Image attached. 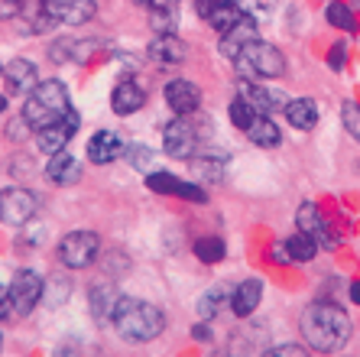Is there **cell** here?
Listing matches in <instances>:
<instances>
[{
	"instance_id": "1",
	"label": "cell",
	"mask_w": 360,
	"mask_h": 357,
	"mask_svg": "<svg viewBox=\"0 0 360 357\" xmlns=\"http://www.w3.org/2000/svg\"><path fill=\"white\" fill-rule=\"evenodd\" d=\"M299 328L305 348L319 351V354H335L351 341V318L338 302H311L302 312Z\"/></svg>"
},
{
	"instance_id": "2",
	"label": "cell",
	"mask_w": 360,
	"mask_h": 357,
	"mask_svg": "<svg viewBox=\"0 0 360 357\" xmlns=\"http://www.w3.org/2000/svg\"><path fill=\"white\" fill-rule=\"evenodd\" d=\"M110 325H114L120 338L130 341V344H146V341H153V338H160L162 334V328H166V315H162V308H156L153 302L134 299V296H120Z\"/></svg>"
},
{
	"instance_id": "3",
	"label": "cell",
	"mask_w": 360,
	"mask_h": 357,
	"mask_svg": "<svg viewBox=\"0 0 360 357\" xmlns=\"http://www.w3.org/2000/svg\"><path fill=\"white\" fill-rule=\"evenodd\" d=\"M68 111H72L68 88L62 82H56V78L39 82L23 101V120L33 127V133L42 130V127H49V124H59Z\"/></svg>"
},
{
	"instance_id": "4",
	"label": "cell",
	"mask_w": 360,
	"mask_h": 357,
	"mask_svg": "<svg viewBox=\"0 0 360 357\" xmlns=\"http://www.w3.org/2000/svg\"><path fill=\"white\" fill-rule=\"evenodd\" d=\"M237 72H240L247 82H257V78H279L285 72V58L283 52L273 46V42H250L247 49H243L240 58H234Z\"/></svg>"
},
{
	"instance_id": "5",
	"label": "cell",
	"mask_w": 360,
	"mask_h": 357,
	"mask_svg": "<svg viewBox=\"0 0 360 357\" xmlns=\"http://www.w3.org/2000/svg\"><path fill=\"white\" fill-rule=\"evenodd\" d=\"M162 146H166V153L172 159H192L195 153L201 150V133H198V124L192 120V114L176 117V120L166 127Z\"/></svg>"
},
{
	"instance_id": "6",
	"label": "cell",
	"mask_w": 360,
	"mask_h": 357,
	"mask_svg": "<svg viewBox=\"0 0 360 357\" xmlns=\"http://www.w3.org/2000/svg\"><path fill=\"white\" fill-rule=\"evenodd\" d=\"M98 250H101V237L94 231H72L59 244V260L68 270H88L98 260Z\"/></svg>"
},
{
	"instance_id": "7",
	"label": "cell",
	"mask_w": 360,
	"mask_h": 357,
	"mask_svg": "<svg viewBox=\"0 0 360 357\" xmlns=\"http://www.w3.org/2000/svg\"><path fill=\"white\" fill-rule=\"evenodd\" d=\"M78 127H82V114L72 108L59 124H49V127H42V130H36V146H39L46 156H56V153H62L68 143H72Z\"/></svg>"
},
{
	"instance_id": "8",
	"label": "cell",
	"mask_w": 360,
	"mask_h": 357,
	"mask_svg": "<svg viewBox=\"0 0 360 357\" xmlns=\"http://www.w3.org/2000/svg\"><path fill=\"white\" fill-rule=\"evenodd\" d=\"M39 208V199H36L30 189H7L0 192V221L7 225H30Z\"/></svg>"
},
{
	"instance_id": "9",
	"label": "cell",
	"mask_w": 360,
	"mask_h": 357,
	"mask_svg": "<svg viewBox=\"0 0 360 357\" xmlns=\"http://www.w3.org/2000/svg\"><path fill=\"white\" fill-rule=\"evenodd\" d=\"M42 286H46V280L36 276L33 270H17V273H13L10 296H13V308H17L20 315H30L42 302Z\"/></svg>"
},
{
	"instance_id": "10",
	"label": "cell",
	"mask_w": 360,
	"mask_h": 357,
	"mask_svg": "<svg viewBox=\"0 0 360 357\" xmlns=\"http://www.w3.org/2000/svg\"><path fill=\"white\" fill-rule=\"evenodd\" d=\"M237 94H240L257 114H276V111H285V104H289V98H285L279 88H266V84L247 82V78L237 82Z\"/></svg>"
},
{
	"instance_id": "11",
	"label": "cell",
	"mask_w": 360,
	"mask_h": 357,
	"mask_svg": "<svg viewBox=\"0 0 360 357\" xmlns=\"http://www.w3.org/2000/svg\"><path fill=\"white\" fill-rule=\"evenodd\" d=\"M260 39V23L257 20H250V17H243V20H237L227 33H221V39H218V49H221V56L224 58H240L243 56V49L250 46V42H257Z\"/></svg>"
},
{
	"instance_id": "12",
	"label": "cell",
	"mask_w": 360,
	"mask_h": 357,
	"mask_svg": "<svg viewBox=\"0 0 360 357\" xmlns=\"http://www.w3.org/2000/svg\"><path fill=\"white\" fill-rule=\"evenodd\" d=\"M49 13L56 26H84L98 17L94 0H49Z\"/></svg>"
},
{
	"instance_id": "13",
	"label": "cell",
	"mask_w": 360,
	"mask_h": 357,
	"mask_svg": "<svg viewBox=\"0 0 360 357\" xmlns=\"http://www.w3.org/2000/svg\"><path fill=\"white\" fill-rule=\"evenodd\" d=\"M295 225H299L302 234H311V237L319 241L321 250H335L338 244H341L338 241V234L328 231V225L321 221V211L311 205V201H302L299 205V211H295Z\"/></svg>"
},
{
	"instance_id": "14",
	"label": "cell",
	"mask_w": 360,
	"mask_h": 357,
	"mask_svg": "<svg viewBox=\"0 0 360 357\" xmlns=\"http://www.w3.org/2000/svg\"><path fill=\"white\" fill-rule=\"evenodd\" d=\"M166 104L176 111V117H185V114H195L201 104V92L198 84H192L188 78H172L166 82Z\"/></svg>"
},
{
	"instance_id": "15",
	"label": "cell",
	"mask_w": 360,
	"mask_h": 357,
	"mask_svg": "<svg viewBox=\"0 0 360 357\" xmlns=\"http://www.w3.org/2000/svg\"><path fill=\"white\" fill-rule=\"evenodd\" d=\"M146 52L160 65H182L185 58H188V46L176 33H156L150 39V46H146Z\"/></svg>"
},
{
	"instance_id": "16",
	"label": "cell",
	"mask_w": 360,
	"mask_h": 357,
	"mask_svg": "<svg viewBox=\"0 0 360 357\" xmlns=\"http://www.w3.org/2000/svg\"><path fill=\"white\" fill-rule=\"evenodd\" d=\"M4 78H7L10 94H30L39 84V72L30 58H13L10 65H4Z\"/></svg>"
},
{
	"instance_id": "17",
	"label": "cell",
	"mask_w": 360,
	"mask_h": 357,
	"mask_svg": "<svg viewBox=\"0 0 360 357\" xmlns=\"http://www.w3.org/2000/svg\"><path fill=\"white\" fill-rule=\"evenodd\" d=\"M124 146L127 143L120 140L114 130H98L91 140H88V159L98 163V166H108V163L124 156Z\"/></svg>"
},
{
	"instance_id": "18",
	"label": "cell",
	"mask_w": 360,
	"mask_h": 357,
	"mask_svg": "<svg viewBox=\"0 0 360 357\" xmlns=\"http://www.w3.org/2000/svg\"><path fill=\"white\" fill-rule=\"evenodd\" d=\"M117 302H120V292L110 282H94L91 289H88V306H91V315L98 325H108L114 318Z\"/></svg>"
},
{
	"instance_id": "19",
	"label": "cell",
	"mask_w": 360,
	"mask_h": 357,
	"mask_svg": "<svg viewBox=\"0 0 360 357\" xmlns=\"http://www.w3.org/2000/svg\"><path fill=\"white\" fill-rule=\"evenodd\" d=\"M143 104H146V92H143L134 78H124V82L114 88V94H110V108H114V114L117 117L136 114Z\"/></svg>"
},
{
	"instance_id": "20",
	"label": "cell",
	"mask_w": 360,
	"mask_h": 357,
	"mask_svg": "<svg viewBox=\"0 0 360 357\" xmlns=\"http://www.w3.org/2000/svg\"><path fill=\"white\" fill-rule=\"evenodd\" d=\"M46 179H49L52 185H75L78 179H82V163L65 150L56 153V156H49V163H46Z\"/></svg>"
},
{
	"instance_id": "21",
	"label": "cell",
	"mask_w": 360,
	"mask_h": 357,
	"mask_svg": "<svg viewBox=\"0 0 360 357\" xmlns=\"http://www.w3.org/2000/svg\"><path fill=\"white\" fill-rule=\"evenodd\" d=\"M188 163H192V169H195L198 179H205V182H221V179H224V166H227V153L198 150Z\"/></svg>"
},
{
	"instance_id": "22",
	"label": "cell",
	"mask_w": 360,
	"mask_h": 357,
	"mask_svg": "<svg viewBox=\"0 0 360 357\" xmlns=\"http://www.w3.org/2000/svg\"><path fill=\"white\" fill-rule=\"evenodd\" d=\"M263 299V282L260 280H243L234 292H231V308H234V315L247 318L250 312H257Z\"/></svg>"
},
{
	"instance_id": "23",
	"label": "cell",
	"mask_w": 360,
	"mask_h": 357,
	"mask_svg": "<svg viewBox=\"0 0 360 357\" xmlns=\"http://www.w3.org/2000/svg\"><path fill=\"white\" fill-rule=\"evenodd\" d=\"M285 120L295 127V130H311V127L319 124V104L311 98H292L285 104Z\"/></svg>"
},
{
	"instance_id": "24",
	"label": "cell",
	"mask_w": 360,
	"mask_h": 357,
	"mask_svg": "<svg viewBox=\"0 0 360 357\" xmlns=\"http://www.w3.org/2000/svg\"><path fill=\"white\" fill-rule=\"evenodd\" d=\"M247 140L257 143V146H266V150H273V146H279V140H283V130H279L273 120H269V114H257L253 117V124L247 127Z\"/></svg>"
},
{
	"instance_id": "25",
	"label": "cell",
	"mask_w": 360,
	"mask_h": 357,
	"mask_svg": "<svg viewBox=\"0 0 360 357\" xmlns=\"http://www.w3.org/2000/svg\"><path fill=\"white\" fill-rule=\"evenodd\" d=\"M205 20H208L218 33H227L237 20H243V13H240V7H237L234 0H224V4H218L214 10H208V13H205Z\"/></svg>"
},
{
	"instance_id": "26",
	"label": "cell",
	"mask_w": 360,
	"mask_h": 357,
	"mask_svg": "<svg viewBox=\"0 0 360 357\" xmlns=\"http://www.w3.org/2000/svg\"><path fill=\"white\" fill-rule=\"evenodd\" d=\"M285 247H289V257L292 263H309L315 253H319V241L311 237V234H292V237H285Z\"/></svg>"
},
{
	"instance_id": "27",
	"label": "cell",
	"mask_w": 360,
	"mask_h": 357,
	"mask_svg": "<svg viewBox=\"0 0 360 357\" xmlns=\"http://www.w3.org/2000/svg\"><path fill=\"white\" fill-rule=\"evenodd\" d=\"M231 302V292H227V286H211L205 296L198 299V315L201 318H214L221 312V308Z\"/></svg>"
},
{
	"instance_id": "28",
	"label": "cell",
	"mask_w": 360,
	"mask_h": 357,
	"mask_svg": "<svg viewBox=\"0 0 360 357\" xmlns=\"http://www.w3.org/2000/svg\"><path fill=\"white\" fill-rule=\"evenodd\" d=\"M68 296H72V282H68L65 276H49V280H46V286H42V299L49 302L52 308L65 306Z\"/></svg>"
},
{
	"instance_id": "29",
	"label": "cell",
	"mask_w": 360,
	"mask_h": 357,
	"mask_svg": "<svg viewBox=\"0 0 360 357\" xmlns=\"http://www.w3.org/2000/svg\"><path fill=\"white\" fill-rule=\"evenodd\" d=\"M325 20L331 26H338V30H344V33H357V20H354L351 7L347 4H338V0H331L325 7Z\"/></svg>"
},
{
	"instance_id": "30",
	"label": "cell",
	"mask_w": 360,
	"mask_h": 357,
	"mask_svg": "<svg viewBox=\"0 0 360 357\" xmlns=\"http://www.w3.org/2000/svg\"><path fill=\"white\" fill-rule=\"evenodd\" d=\"M124 156H127V163H130L134 169H140V173H153L156 153H153L150 146H143V143H127V146H124Z\"/></svg>"
},
{
	"instance_id": "31",
	"label": "cell",
	"mask_w": 360,
	"mask_h": 357,
	"mask_svg": "<svg viewBox=\"0 0 360 357\" xmlns=\"http://www.w3.org/2000/svg\"><path fill=\"white\" fill-rule=\"evenodd\" d=\"M224 253H227V247L221 237H201V241L195 244V257H198L201 263H221Z\"/></svg>"
},
{
	"instance_id": "32",
	"label": "cell",
	"mask_w": 360,
	"mask_h": 357,
	"mask_svg": "<svg viewBox=\"0 0 360 357\" xmlns=\"http://www.w3.org/2000/svg\"><path fill=\"white\" fill-rule=\"evenodd\" d=\"M227 114H231V124L237 127V130H247V127L253 124V117H257V111L247 104V101L237 94L234 101H231V108H227Z\"/></svg>"
},
{
	"instance_id": "33",
	"label": "cell",
	"mask_w": 360,
	"mask_h": 357,
	"mask_svg": "<svg viewBox=\"0 0 360 357\" xmlns=\"http://www.w3.org/2000/svg\"><path fill=\"white\" fill-rule=\"evenodd\" d=\"M150 26L156 33H172L179 26V7H166V10H153Z\"/></svg>"
},
{
	"instance_id": "34",
	"label": "cell",
	"mask_w": 360,
	"mask_h": 357,
	"mask_svg": "<svg viewBox=\"0 0 360 357\" xmlns=\"http://www.w3.org/2000/svg\"><path fill=\"white\" fill-rule=\"evenodd\" d=\"M176 175H169V173H156V169H153V173H146V189L150 192H156V195H172V192H176Z\"/></svg>"
},
{
	"instance_id": "35",
	"label": "cell",
	"mask_w": 360,
	"mask_h": 357,
	"mask_svg": "<svg viewBox=\"0 0 360 357\" xmlns=\"http://www.w3.org/2000/svg\"><path fill=\"white\" fill-rule=\"evenodd\" d=\"M341 124H344V130L360 143V104L357 101H347V104L341 108Z\"/></svg>"
},
{
	"instance_id": "36",
	"label": "cell",
	"mask_w": 360,
	"mask_h": 357,
	"mask_svg": "<svg viewBox=\"0 0 360 357\" xmlns=\"http://www.w3.org/2000/svg\"><path fill=\"white\" fill-rule=\"evenodd\" d=\"M172 195H179V199H185V201H208V195H205V189L201 185H195V182H176V192Z\"/></svg>"
},
{
	"instance_id": "37",
	"label": "cell",
	"mask_w": 360,
	"mask_h": 357,
	"mask_svg": "<svg viewBox=\"0 0 360 357\" xmlns=\"http://www.w3.org/2000/svg\"><path fill=\"white\" fill-rule=\"evenodd\" d=\"M344 62H347V46H344V42H335V46L328 49V65L335 68V72H341Z\"/></svg>"
},
{
	"instance_id": "38",
	"label": "cell",
	"mask_w": 360,
	"mask_h": 357,
	"mask_svg": "<svg viewBox=\"0 0 360 357\" xmlns=\"http://www.w3.org/2000/svg\"><path fill=\"white\" fill-rule=\"evenodd\" d=\"M23 4L26 0H0V20H13L23 13Z\"/></svg>"
},
{
	"instance_id": "39",
	"label": "cell",
	"mask_w": 360,
	"mask_h": 357,
	"mask_svg": "<svg viewBox=\"0 0 360 357\" xmlns=\"http://www.w3.org/2000/svg\"><path fill=\"white\" fill-rule=\"evenodd\" d=\"M309 348H302V344H279V348H269L266 354L269 357H302Z\"/></svg>"
},
{
	"instance_id": "40",
	"label": "cell",
	"mask_w": 360,
	"mask_h": 357,
	"mask_svg": "<svg viewBox=\"0 0 360 357\" xmlns=\"http://www.w3.org/2000/svg\"><path fill=\"white\" fill-rule=\"evenodd\" d=\"M13 312H17V308H13V296H10V289H4V286H0V322H4V318H10Z\"/></svg>"
},
{
	"instance_id": "41",
	"label": "cell",
	"mask_w": 360,
	"mask_h": 357,
	"mask_svg": "<svg viewBox=\"0 0 360 357\" xmlns=\"http://www.w3.org/2000/svg\"><path fill=\"white\" fill-rule=\"evenodd\" d=\"M269 253H273V263H292V257H289V247H285L283 237L273 244V250H269Z\"/></svg>"
},
{
	"instance_id": "42",
	"label": "cell",
	"mask_w": 360,
	"mask_h": 357,
	"mask_svg": "<svg viewBox=\"0 0 360 357\" xmlns=\"http://www.w3.org/2000/svg\"><path fill=\"white\" fill-rule=\"evenodd\" d=\"M140 7H146L153 13V10H166V7H179V0H136Z\"/></svg>"
},
{
	"instance_id": "43",
	"label": "cell",
	"mask_w": 360,
	"mask_h": 357,
	"mask_svg": "<svg viewBox=\"0 0 360 357\" xmlns=\"http://www.w3.org/2000/svg\"><path fill=\"white\" fill-rule=\"evenodd\" d=\"M192 338L195 341H211V328H208V325H195V328H192Z\"/></svg>"
},
{
	"instance_id": "44",
	"label": "cell",
	"mask_w": 360,
	"mask_h": 357,
	"mask_svg": "<svg viewBox=\"0 0 360 357\" xmlns=\"http://www.w3.org/2000/svg\"><path fill=\"white\" fill-rule=\"evenodd\" d=\"M195 4H198V13H201V17H205L208 10H214V7H218V4H224V0H195Z\"/></svg>"
},
{
	"instance_id": "45",
	"label": "cell",
	"mask_w": 360,
	"mask_h": 357,
	"mask_svg": "<svg viewBox=\"0 0 360 357\" xmlns=\"http://www.w3.org/2000/svg\"><path fill=\"white\" fill-rule=\"evenodd\" d=\"M351 299L360 306V280H357V282H351Z\"/></svg>"
},
{
	"instance_id": "46",
	"label": "cell",
	"mask_w": 360,
	"mask_h": 357,
	"mask_svg": "<svg viewBox=\"0 0 360 357\" xmlns=\"http://www.w3.org/2000/svg\"><path fill=\"white\" fill-rule=\"evenodd\" d=\"M7 108V94H0V111Z\"/></svg>"
},
{
	"instance_id": "47",
	"label": "cell",
	"mask_w": 360,
	"mask_h": 357,
	"mask_svg": "<svg viewBox=\"0 0 360 357\" xmlns=\"http://www.w3.org/2000/svg\"><path fill=\"white\" fill-rule=\"evenodd\" d=\"M0 75H4V65H0Z\"/></svg>"
},
{
	"instance_id": "48",
	"label": "cell",
	"mask_w": 360,
	"mask_h": 357,
	"mask_svg": "<svg viewBox=\"0 0 360 357\" xmlns=\"http://www.w3.org/2000/svg\"><path fill=\"white\" fill-rule=\"evenodd\" d=\"M357 10H360V0H357Z\"/></svg>"
},
{
	"instance_id": "49",
	"label": "cell",
	"mask_w": 360,
	"mask_h": 357,
	"mask_svg": "<svg viewBox=\"0 0 360 357\" xmlns=\"http://www.w3.org/2000/svg\"><path fill=\"white\" fill-rule=\"evenodd\" d=\"M0 341H4V334H0Z\"/></svg>"
}]
</instances>
